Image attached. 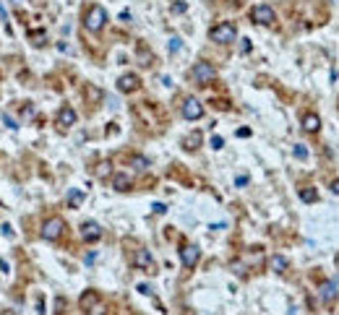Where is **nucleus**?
Wrapping results in <instances>:
<instances>
[{
  "label": "nucleus",
  "mask_w": 339,
  "mask_h": 315,
  "mask_svg": "<svg viewBox=\"0 0 339 315\" xmlns=\"http://www.w3.org/2000/svg\"><path fill=\"white\" fill-rule=\"evenodd\" d=\"M209 39H211V42H217V45H230V42L238 39V29H235L232 21H222L217 26H211Z\"/></svg>",
  "instance_id": "f257e3e1"
},
{
  "label": "nucleus",
  "mask_w": 339,
  "mask_h": 315,
  "mask_svg": "<svg viewBox=\"0 0 339 315\" xmlns=\"http://www.w3.org/2000/svg\"><path fill=\"white\" fill-rule=\"evenodd\" d=\"M107 24V11L102 5H91L86 16H84V26L89 29V32H102Z\"/></svg>",
  "instance_id": "f03ea898"
},
{
  "label": "nucleus",
  "mask_w": 339,
  "mask_h": 315,
  "mask_svg": "<svg viewBox=\"0 0 339 315\" xmlns=\"http://www.w3.org/2000/svg\"><path fill=\"white\" fill-rule=\"evenodd\" d=\"M63 232H66V221L60 219V216H50L42 224V237L50 240V242L60 240V237H63Z\"/></svg>",
  "instance_id": "7ed1b4c3"
},
{
  "label": "nucleus",
  "mask_w": 339,
  "mask_h": 315,
  "mask_svg": "<svg viewBox=\"0 0 339 315\" xmlns=\"http://www.w3.org/2000/svg\"><path fill=\"white\" fill-rule=\"evenodd\" d=\"M193 78H196V84H211L214 78H217V68H214L211 63H206V60H201V63L193 65Z\"/></svg>",
  "instance_id": "20e7f679"
},
{
  "label": "nucleus",
  "mask_w": 339,
  "mask_h": 315,
  "mask_svg": "<svg viewBox=\"0 0 339 315\" xmlns=\"http://www.w3.org/2000/svg\"><path fill=\"white\" fill-rule=\"evenodd\" d=\"M251 18H253V24H261V26H269L276 21V16H274V8L271 5H253V11H251Z\"/></svg>",
  "instance_id": "39448f33"
},
{
  "label": "nucleus",
  "mask_w": 339,
  "mask_h": 315,
  "mask_svg": "<svg viewBox=\"0 0 339 315\" xmlns=\"http://www.w3.org/2000/svg\"><path fill=\"white\" fill-rule=\"evenodd\" d=\"M180 112L186 120H201L203 117V105L196 99V97H186V102H183Z\"/></svg>",
  "instance_id": "423d86ee"
},
{
  "label": "nucleus",
  "mask_w": 339,
  "mask_h": 315,
  "mask_svg": "<svg viewBox=\"0 0 339 315\" xmlns=\"http://www.w3.org/2000/svg\"><path fill=\"white\" fill-rule=\"evenodd\" d=\"M199 258H201L199 245H191V242H188V245H183V248H180V263H183L186 268H193V266L199 263Z\"/></svg>",
  "instance_id": "0eeeda50"
},
{
  "label": "nucleus",
  "mask_w": 339,
  "mask_h": 315,
  "mask_svg": "<svg viewBox=\"0 0 339 315\" xmlns=\"http://www.w3.org/2000/svg\"><path fill=\"white\" fill-rule=\"evenodd\" d=\"M133 266L141 268V271L154 273V258H151V253H149L146 248H138L136 253H133Z\"/></svg>",
  "instance_id": "6e6552de"
},
{
  "label": "nucleus",
  "mask_w": 339,
  "mask_h": 315,
  "mask_svg": "<svg viewBox=\"0 0 339 315\" xmlns=\"http://www.w3.org/2000/svg\"><path fill=\"white\" fill-rule=\"evenodd\" d=\"M99 237H102V227L97 221H84L81 224V240L84 242H97Z\"/></svg>",
  "instance_id": "1a4fd4ad"
},
{
  "label": "nucleus",
  "mask_w": 339,
  "mask_h": 315,
  "mask_svg": "<svg viewBox=\"0 0 339 315\" xmlns=\"http://www.w3.org/2000/svg\"><path fill=\"white\" fill-rule=\"evenodd\" d=\"M141 86V81H138V76L136 73H126V76H120L118 78V89L123 91V94H133Z\"/></svg>",
  "instance_id": "9d476101"
},
{
  "label": "nucleus",
  "mask_w": 339,
  "mask_h": 315,
  "mask_svg": "<svg viewBox=\"0 0 339 315\" xmlns=\"http://www.w3.org/2000/svg\"><path fill=\"white\" fill-rule=\"evenodd\" d=\"M76 120H78V115H76V109L73 107H60L58 109V125L60 128H70V125H76Z\"/></svg>",
  "instance_id": "9b49d317"
},
{
  "label": "nucleus",
  "mask_w": 339,
  "mask_h": 315,
  "mask_svg": "<svg viewBox=\"0 0 339 315\" xmlns=\"http://www.w3.org/2000/svg\"><path fill=\"white\" fill-rule=\"evenodd\" d=\"M337 294H339V276L332 279V281H326V284H321V300L324 302L337 300Z\"/></svg>",
  "instance_id": "f8f14e48"
},
{
  "label": "nucleus",
  "mask_w": 339,
  "mask_h": 315,
  "mask_svg": "<svg viewBox=\"0 0 339 315\" xmlns=\"http://www.w3.org/2000/svg\"><path fill=\"white\" fill-rule=\"evenodd\" d=\"M303 130L305 133H318V130H321V117L316 112H305L303 115Z\"/></svg>",
  "instance_id": "ddd939ff"
},
{
  "label": "nucleus",
  "mask_w": 339,
  "mask_h": 315,
  "mask_svg": "<svg viewBox=\"0 0 339 315\" xmlns=\"http://www.w3.org/2000/svg\"><path fill=\"white\" fill-rule=\"evenodd\" d=\"M112 188L115 190H131L133 188V177L131 175H126V172H118V175H112Z\"/></svg>",
  "instance_id": "4468645a"
},
{
  "label": "nucleus",
  "mask_w": 339,
  "mask_h": 315,
  "mask_svg": "<svg viewBox=\"0 0 339 315\" xmlns=\"http://www.w3.org/2000/svg\"><path fill=\"white\" fill-rule=\"evenodd\" d=\"M99 302V297H97V292H84V294H81V300H78V305H81V310H84V313H91V308H94V305Z\"/></svg>",
  "instance_id": "2eb2a0df"
},
{
  "label": "nucleus",
  "mask_w": 339,
  "mask_h": 315,
  "mask_svg": "<svg viewBox=\"0 0 339 315\" xmlns=\"http://www.w3.org/2000/svg\"><path fill=\"white\" fill-rule=\"evenodd\" d=\"M68 203H70V209H78L81 203H84V193H81L78 188H73L68 193Z\"/></svg>",
  "instance_id": "dca6fc26"
},
{
  "label": "nucleus",
  "mask_w": 339,
  "mask_h": 315,
  "mask_svg": "<svg viewBox=\"0 0 339 315\" xmlns=\"http://www.w3.org/2000/svg\"><path fill=\"white\" fill-rule=\"evenodd\" d=\"M300 201H305V203H316V201H318L316 188H303V190H300Z\"/></svg>",
  "instance_id": "f3484780"
},
{
  "label": "nucleus",
  "mask_w": 339,
  "mask_h": 315,
  "mask_svg": "<svg viewBox=\"0 0 339 315\" xmlns=\"http://www.w3.org/2000/svg\"><path fill=\"white\" fill-rule=\"evenodd\" d=\"M271 268H274L276 273H284V271H287V258H282V256H271Z\"/></svg>",
  "instance_id": "a211bd4d"
},
{
  "label": "nucleus",
  "mask_w": 339,
  "mask_h": 315,
  "mask_svg": "<svg viewBox=\"0 0 339 315\" xmlns=\"http://www.w3.org/2000/svg\"><path fill=\"white\" fill-rule=\"evenodd\" d=\"M131 164L136 167V169H146V167H149V159H146V157H133Z\"/></svg>",
  "instance_id": "6ab92c4d"
},
{
  "label": "nucleus",
  "mask_w": 339,
  "mask_h": 315,
  "mask_svg": "<svg viewBox=\"0 0 339 315\" xmlns=\"http://www.w3.org/2000/svg\"><path fill=\"white\" fill-rule=\"evenodd\" d=\"M97 177H110V161H99L97 164Z\"/></svg>",
  "instance_id": "aec40b11"
},
{
  "label": "nucleus",
  "mask_w": 339,
  "mask_h": 315,
  "mask_svg": "<svg viewBox=\"0 0 339 315\" xmlns=\"http://www.w3.org/2000/svg\"><path fill=\"white\" fill-rule=\"evenodd\" d=\"M199 141H201L199 133H196V136H188V138H186V149H191V151H193V149H199Z\"/></svg>",
  "instance_id": "412c9836"
},
{
  "label": "nucleus",
  "mask_w": 339,
  "mask_h": 315,
  "mask_svg": "<svg viewBox=\"0 0 339 315\" xmlns=\"http://www.w3.org/2000/svg\"><path fill=\"white\" fill-rule=\"evenodd\" d=\"M292 151H295V157H297V159H308V149H305L303 144H295Z\"/></svg>",
  "instance_id": "4be33fe9"
},
{
  "label": "nucleus",
  "mask_w": 339,
  "mask_h": 315,
  "mask_svg": "<svg viewBox=\"0 0 339 315\" xmlns=\"http://www.w3.org/2000/svg\"><path fill=\"white\" fill-rule=\"evenodd\" d=\"M180 47H183V42H180L178 37H172L170 39V52H180Z\"/></svg>",
  "instance_id": "5701e85b"
},
{
  "label": "nucleus",
  "mask_w": 339,
  "mask_h": 315,
  "mask_svg": "<svg viewBox=\"0 0 339 315\" xmlns=\"http://www.w3.org/2000/svg\"><path fill=\"white\" fill-rule=\"evenodd\" d=\"M224 146V138L222 136H211V149H222Z\"/></svg>",
  "instance_id": "b1692460"
},
{
  "label": "nucleus",
  "mask_w": 339,
  "mask_h": 315,
  "mask_svg": "<svg viewBox=\"0 0 339 315\" xmlns=\"http://www.w3.org/2000/svg\"><path fill=\"white\" fill-rule=\"evenodd\" d=\"M235 185H238V188L248 185V175H238V177H235Z\"/></svg>",
  "instance_id": "393cba45"
},
{
  "label": "nucleus",
  "mask_w": 339,
  "mask_h": 315,
  "mask_svg": "<svg viewBox=\"0 0 339 315\" xmlns=\"http://www.w3.org/2000/svg\"><path fill=\"white\" fill-rule=\"evenodd\" d=\"M240 52H251V39H243V45H240Z\"/></svg>",
  "instance_id": "a878e982"
},
{
  "label": "nucleus",
  "mask_w": 339,
  "mask_h": 315,
  "mask_svg": "<svg viewBox=\"0 0 339 315\" xmlns=\"http://www.w3.org/2000/svg\"><path fill=\"white\" fill-rule=\"evenodd\" d=\"M154 211H157V214H164V211H167V206H164V203H154V206H151Z\"/></svg>",
  "instance_id": "bb28decb"
},
{
  "label": "nucleus",
  "mask_w": 339,
  "mask_h": 315,
  "mask_svg": "<svg viewBox=\"0 0 339 315\" xmlns=\"http://www.w3.org/2000/svg\"><path fill=\"white\" fill-rule=\"evenodd\" d=\"M329 188H332L334 196H339V177H337V180H332V185H329Z\"/></svg>",
  "instance_id": "cd10ccee"
},
{
  "label": "nucleus",
  "mask_w": 339,
  "mask_h": 315,
  "mask_svg": "<svg viewBox=\"0 0 339 315\" xmlns=\"http://www.w3.org/2000/svg\"><path fill=\"white\" fill-rule=\"evenodd\" d=\"M138 292L141 294H151V287H149V284H138Z\"/></svg>",
  "instance_id": "c85d7f7f"
},
{
  "label": "nucleus",
  "mask_w": 339,
  "mask_h": 315,
  "mask_svg": "<svg viewBox=\"0 0 339 315\" xmlns=\"http://www.w3.org/2000/svg\"><path fill=\"white\" fill-rule=\"evenodd\" d=\"M172 11H175V13H183V11H186V3H175V5H172Z\"/></svg>",
  "instance_id": "c756f323"
}]
</instances>
